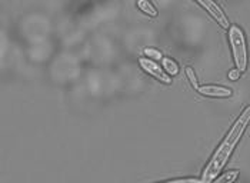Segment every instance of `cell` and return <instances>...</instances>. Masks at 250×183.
<instances>
[{
	"instance_id": "obj_1",
	"label": "cell",
	"mask_w": 250,
	"mask_h": 183,
	"mask_svg": "<svg viewBox=\"0 0 250 183\" xmlns=\"http://www.w3.org/2000/svg\"><path fill=\"white\" fill-rule=\"evenodd\" d=\"M250 122V106L246 108L245 112L239 116V119L234 122V125L231 126L230 132L228 133V136L225 137V140L220 143V146L217 147V150L214 152L213 158L210 159L208 167L203 172V183H210L212 179L217 176V173H220V170L223 169V166L226 165V162L229 160L230 155L233 153L234 147L237 145V142L240 140V137L243 136L245 130L248 128Z\"/></svg>"
},
{
	"instance_id": "obj_2",
	"label": "cell",
	"mask_w": 250,
	"mask_h": 183,
	"mask_svg": "<svg viewBox=\"0 0 250 183\" xmlns=\"http://www.w3.org/2000/svg\"><path fill=\"white\" fill-rule=\"evenodd\" d=\"M229 40L231 45V52L234 57V63L237 66L239 72L246 70L248 68V47H246V40L245 35L240 27L231 26L229 30Z\"/></svg>"
},
{
	"instance_id": "obj_3",
	"label": "cell",
	"mask_w": 250,
	"mask_h": 183,
	"mask_svg": "<svg viewBox=\"0 0 250 183\" xmlns=\"http://www.w3.org/2000/svg\"><path fill=\"white\" fill-rule=\"evenodd\" d=\"M139 63H140V66L143 68V70H145L146 73L152 74V76L156 77L159 82H163V83H166V85H170V83H172L170 76L165 73L156 62L150 60V59H140Z\"/></svg>"
},
{
	"instance_id": "obj_4",
	"label": "cell",
	"mask_w": 250,
	"mask_h": 183,
	"mask_svg": "<svg viewBox=\"0 0 250 183\" xmlns=\"http://www.w3.org/2000/svg\"><path fill=\"white\" fill-rule=\"evenodd\" d=\"M199 3L212 15V18L216 19V22L222 26V27H225V29H228L229 27V20L228 18L225 16V13L220 10V7L212 1V0H199Z\"/></svg>"
},
{
	"instance_id": "obj_5",
	"label": "cell",
	"mask_w": 250,
	"mask_h": 183,
	"mask_svg": "<svg viewBox=\"0 0 250 183\" xmlns=\"http://www.w3.org/2000/svg\"><path fill=\"white\" fill-rule=\"evenodd\" d=\"M199 93H202L203 96H210V97H230L231 91L228 88H222V86H214V85H206V86H200Z\"/></svg>"
},
{
	"instance_id": "obj_6",
	"label": "cell",
	"mask_w": 250,
	"mask_h": 183,
	"mask_svg": "<svg viewBox=\"0 0 250 183\" xmlns=\"http://www.w3.org/2000/svg\"><path fill=\"white\" fill-rule=\"evenodd\" d=\"M237 179H239V172L237 170H230V172H226L222 176L216 178L210 183H233L236 182Z\"/></svg>"
},
{
	"instance_id": "obj_7",
	"label": "cell",
	"mask_w": 250,
	"mask_h": 183,
	"mask_svg": "<svg viewBox=\"0 0 250 183\" xmlns=\"http://www.w3.org/2000/svg\"><path fill=\"white\" fill-rule=\"evenodd\" d=\"M162 60H163V68H165V70H166L167 73L172 74V76H176V74L179 73V66H177V63L174 62L173 59H170V57H163Z\"/></svg>"
},
{
	"instance_id": "obj_8",
	"label": "cell",
	"mask_w": 250,
	"mask_h": 183,
	"mask_svg": "<svg viewBox=\"0 0 250 183\" xmlns=\"http://www.w3.org/2000/svg\"><path fill=\"white\" fill-rule=\"evenodd\" d=\"M137 4H139V7H140L145 13H147V15H150V16H156V15H157L156 9L152 6V3H149V1H146V0H139Z\"/></svg>"
},
{
	"instance_id": "obj_9",
	"label": "cell",
	"mask_w": 250,
	"mask_h": 183,
	"mask_svg": "<svg viewBox=\"0 0 250 183\" xmlns=\"http://www.w3.org/2000/svg\"><path fill=\"white\" fill-rule=\"evenodd\" d=\"M186 76L189 79V82L192 83V86L194 89H199V85H197V79H196V74L193 72L192 68H186Z\"/></svg>"
},
{
	"instance_id": "obj_10",
	"label": "cell",
	"mask_w": 250,
	"mask_h": 183,
	"mask_svg": "<svg viewBox=\"0 0 250 183\" xmlns=\"http://www.w3.org/2000/svg\"><path fill=\"white\" fill-rule=\"evenodd\" d=\"M145 53L149 56L150 59H162V53L156 49H152V47H147L145 49Z\"/></svg>"
},
{
	"instance_id": "obj_11",
	"label": "cell",
	"mask_w": 250,
	"mask_h": 183,
	"mask_svg": "<svg viewBox=\"0 0 250 183\" xmlns=\"http://www.w3.org/2000/svg\"><path fill=\"white\" fill-rule=\"evenodd\" d=\"M163 183H203L199 179H176V181H169V182Z\"/></svg>"
},
{
	"instance_id": "obj_12",
	"label": "cell",
	"mask_w": 250,
	"mask_h": 183,
	"mask_svg": "<svg viewBox=\"0 0 250 183\" xmlns=\"http://www.w3.org/2000/svg\"><path fill=\"white\" fill-rule=\"evenodd\" d=\"M239 76H240V72L236 69V70H231L230 73H229V77H230L231 80H236V79H239Z\"/></svg>"
}]
</instances>
